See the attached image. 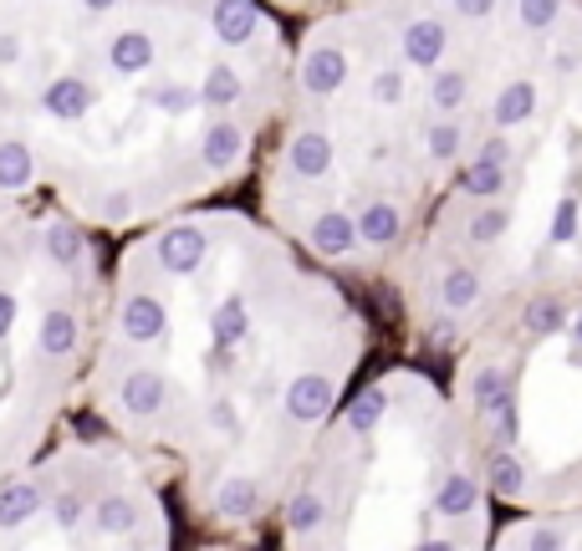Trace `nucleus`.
Returning a JSON list of instances; mask_svg holds the SVG:
<instances>
[{"instance_id": "nucleus-1", "label": "nucleus", "mask_w": 582, "mask_h": 551, "mask_svg": "<svg viewBox=\"0 0 582 551\" xmlns=\"http://www.w3.org/2000/svg\"><path fill=\"white\" fill-rule=\"evenodd\" d=\"M256 195L414 363L582 286V0H333L292 36Z\"/></svg>"}, {"instance_id": "nucleus-2", "label": "nucleus", "mask_w": 582, "mask_h": 551, "mask_svg": "<svg viewBox=\"0 0 582 551\" xmlns=\"http://www.w3.org/2000/svg\"><path fill=\"white\" fill-rule=\"evenodd\" d=\"M373 342L358 286L261 210L195 204L123 235L83 403L210 536L276 521Z\"/></svg>"}, {"instance_id": "nucleus-3", "label": "nucleus", "mask_w": 582, "mask_h": 551, "mask_svg": "<svg viewBox=\"0 0 582 551\" xmlns=\"http://www.w3.org/2000/svg\"><path fill=\"white\" fill-rule=\"evenodd\" d=\"M286 67L267 0H0V220L57 204L123 240L231 195Z\"/></svg>"}, {"instance_id": "nucleus-4", "label": "nucleus", "mask_w": 582, "mask_h": 551, "mask_svg": "<svg viewBox=\"0 0 582 551\" xmlns=\"http://www.w3.org/2000/svg\"><path fill=\"white\" fill-rule=\"evenodd\" d=\"M286 547L475 551L496 541V490L466 409L430 363L358 378L276 505Z\"/></svg>"}, {"instance_id": "nucleus-5", "label": "nucleus", "mask_w": 582, "mask_h": 551, "mask_svg": "<svg viewBox=\"0 0 582 551\" xmlns=\"http://www.w3.org/2000/svg\"><path fill=\"white\" fill-rule=\"evenodd\" d=\"M506 511L582 505V286L516 301L445 363Z\"/></svg>"}, {"instance_id": "nucleus-6", "label": "nucleus", "mask_w": 582, "mask_h": 551, "mask_svg": "<svg viewBox=\"0 0 582 551\" xmlns=\"http://www.w3.org/2000/svg\"><path fill=\"white\" fill-rule=\"evenodd\" d=\"M108 261L57 204L0 220V480L32 465L83 403Z\"/></svg>"}, {"instance_id": "nucleus-7", "label": "nucleus", "mask_w": 582, "mask_h": 551, "mask_svg": "<svg viewBox=\"0 0 582 551\" xmlns=\"http://www.w3.org/2000/svg\"><path fill=\"white\" fill-rule=\"evenodd\" d=\"M169 480L108 429H62L0 480V547H169Z\"/></svg>"}, {"instance_id": "nucleus-8", "label": "nucleus", "mask_w": 582, "mask_h": 551, "mask_svg": "<svg viewBox=\"0 0 582 551\" xmlns=\"http://www.w3.org/2000/svg\"><path fill=\"white\" fill-rule=\"evenodd\" d=\"M491 547H578L582 551V505L557 511H511V521H496Z\"/></svg>"}, {"instance_id": "nucleus-9", "label": "nucleus", "mask_w": 582, "mask_h": 551, "mask_svg": "<svg viewBox=\"0 0 582 551\" xmlns=\"http://www.w3.org/2000/svg\"><path fill=\"white\" fill-rule=\"evenodd\" d=\"M271 11H282L286 21H307V16H317V11H327L333 0H267Z\"/></svg>"}]
</instances>
